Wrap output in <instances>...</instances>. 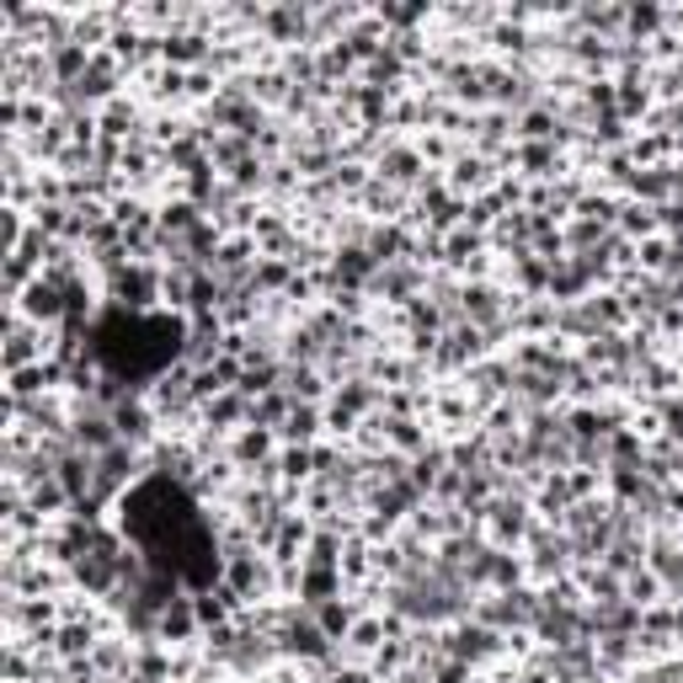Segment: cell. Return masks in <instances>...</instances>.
I'll list each match as a JSON object with an SVG mask.
<instances>
[{"label": "cell", "instance_id": "obj_1", "mask_svg": "<svg viewBox=\"0 0 683 683\" xmlns=\"http://www.w3.org/2000/svg\"><path fill=\"white\" fill-rule=\"evenodd\" d=\"M321 432H326V406H304V401H294V412H289L283 427H278V443H321Z\"/></svg>", "mask_w": 683, "mask_h": 683}]
</instances>
